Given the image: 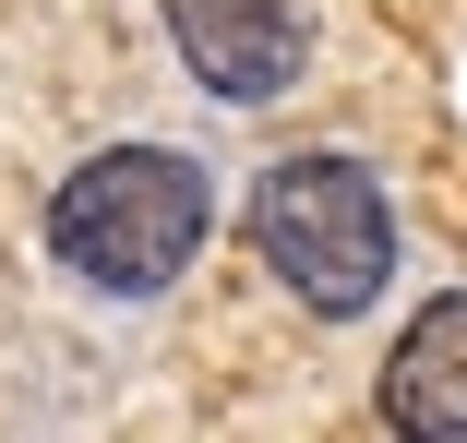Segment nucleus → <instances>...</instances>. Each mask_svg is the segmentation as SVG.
<instances>
[{"instance_id": "f257e3e1", "label": "nucleus", "mask_w": 467, "mask_h": 443, "mask_svg": "<svg viewBox=\"0 0 467 443\" xmlns=\"http://www.w3.org/2000/svg\"><path fill=\"white\" fill-rule=\"evenodd\" d=\"M204 228H216V192L180 144H109L48 192V252L109 300H156L204 252Z\"/></svg>"}, {"instance_id": "f03ea898", "label": "nucleus", "mask_w": 467, "mask_h": 443, "mask_svg": "<svg viewBox=\"0 0 467 443\" xmlns=\"http://www.w3.org/2000/svg\"><path fill=\"white\" fill-rule=\"evenodd\" d=\"M252 252L275 263L288 300L348 324L396 276V204H384V180H371L359 156H275L252 180Z\"/></svg>"}, {"instance_id": "7ed1b4c3", "label": "nucleus", "mask_w": 467, "mask_h": 443, "mask_svg": "<svg viewBox=\"0 0 467 443\" xmlns=\"http://www.w3.org/2000/svg\"><path fill=\"white\" fill-rule=\"evenodd\" d=\"M168 48L192 60L204 97L264 108V97H288V84H300L312 13H300V0H168Z\"/></svg>"}, {"instance_id": "20e7f679", "label": "nucleus", "mask_w": 467, "mask_h": 443, "mask_svg": "<svg viewBox=\"0 0 467 443\" xmlns=\"http://www.w3.org/2000/svg\"><path fill=\"white\" fill-rule=\"evenodd\" d=\"M384 419L431 431V443H467V288H443L431 312H408L396 360H384Z\"/></svg>"}]
</instances>
